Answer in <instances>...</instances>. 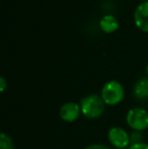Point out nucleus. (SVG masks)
Returning a JSON list of instances; mask_svg holds the SVG:
<instances>
[{
	"label": "nucleus",
	"mask_w": 148,
	"mask_h": 149,
	"mask_svg": "<svg viewBox=\"0 0 148 149\" xmlns=\"http://www.w3.org/2000/svg\"><path fill=\"white\" fill-rule=\"evenodd\" d=\"M81 114L87 119H97L104 114L106 104L99 94H89L81 98L80 102Z\"/></svg>",
	"instance_id": "obj_1"
},
{
	"label": "nucleus",
	"mask_w": 148,
	"mask_h": 149,
	"mask_svg": "<svg viewBox=\"0 0 148 149\" xmlns=\"http://www.w3.org/2000/svg\"><path fill=\"white\" fill-rule=\"evenodd\" d=\"M124 87L119 81L111 80L101 88V96L108 106H116L124 100Z\"/></svg>",
	"instance_id": "obj_2"
},
{
	"label": "nucleus",
	"mask_w": 148,
	"mask_h": 149,
	"mask_svg": "<svg viewBox=\"0 0 148 149\" xmlns=\"http://www.w3.org/2000/svg\"><path fill=\"white\" fill-rule=\"evenodd\" d=\"M126 122L129 127L134 131H144L148 128V113L141 108L131 109L127 113Z\"/></svg>",
	"instance_id": "obj_3"
},
{
	"label": "nucleus",
	"mask_w": 148,
	"mask_h": 149,
	"mask_svg": "<svg viewBox=\"0 0 148 149\" xmlns=\"http://www.w3.org/2000/svg\"><path fill=\"white\" fill-rule=\"evenodd\" d=\"M108 139L117 148H126L129 146L131 137L128 132L121 127H112L108 132Z\"/></svg>",
	"instance_id": "obj_4"
},
{
	"label": "nucleus",
	"mask_w": 148,
	"mask_h": 149,
	"mask_svg": "<svg viewBox=\"0 0 148 149\" xmlns=\"http://www.w3.org/2000/svg\"><path fill=\"white\" fill-rule=\"evenodd\" d=\"M80 114H81L80 104L73 102H69L64 104L60 108L59 111L60 118L63 120L64 122H67V123H72V122L76 121L79 118Z\"/></svg>",
	"instance_id": "obj_5"
},
{
	"label": "nucleus",
	"mask_w": 148,
	"mask_h": 149,
	"mask_svg": "<svg viewBox=\"0 0 148 149\" xmlns=\"http://www.w3.org/2000/svg\"><path fill=\"white\" fill-rule=\"evenodd\" d=\"M134 22L140 31L148 33V1L140 3L134 12Z\"/></svg>",
	"instance_id": "obj_6"
},
{
	"label": "nucleus",
	"mask_w": 148,
	"mask_h": 149,
	"mask_svg": "<svg viewBox=\"0 0 148 149\" xmlns=\"http://www.w3.org/2000/svg\"><path fill=\"white\" fill-rule=\"evenodd\" d=\"M99 28L106 33H115L119 28V22L116 16L108 14L101 18L99 20Z\"/></svg>",
	"instance_id": "obj_7"
},
{
	"label": "nucleus",
	"mask_w": 148,
	"mask_h": 149,
	"mask_svg": "<svg viewBox=\"0 0 148 149\" xmlns=\"http://www.w3.org/2000/svg\"><path fill=\"white\" fill-rule=\"evenodd\" d=\"M134 95L139 100L148 98V76L142 77L136 82L134 86Z\"/></svg>",
	"instance_id": "obj_8"
},
{
	"label": "nucleus",
	"mask_w": 148,
	"mask_h": 149,
	"mask_svg": "<svg viewBox=\"0 0 148 149\" xmlns=\"http://www.w3.org/2000/svg\"><path fill=\"white\" fill-rule=\"evenodd\" d=\"M0 149H15L11 137L5 133L0 135Z\"/></svg>",
	"instance_id": "obj_9"
},
{
	"label": "nucleus",
	"mask_w": 148,
	"mask_h": 149,
	"mask_svg": "<svg viewBox=\"0 0 148 149\" xmlns=\"http://www.w3.org/2000/svg\"><path fill=\"white\" fill-rule=\"evenodd\" d=\"M128 149H148V144L145 142H135L131 144Z\"/></svg>",
	"instance_id": "obj_10"
},
{
	"label": "nucleus",
	"mask_w": 148,
	"mask_h": 149,
	"mask_svg": "<svg viewBox=\"0 0 148 149\" xmlns=\"http://www.w3.org/2000/svg\"><path fill=\"white\" fill-rule=\"evenodd\" d=\"M84 149H110V148L107 147L106 145H103V144H91V145H88Z\"/></svg>",
	"instance_id": "obj_11"
},
{
	"label": "nucleus",
	"mask_w": 148,
	"mask_h": 149,
	"mask_svg": "<svg viewBox=\"0 0 148 149\" xmlns=\"http://www.w3.org/2000/svg\"><path fill=\"white\" fill-rule=\"evenodd\" d=\"M7 87V82H6L4 77H0V91L4 92V90Z\"/></svg>",
	"instance_id": "obj_12"
},
{
	"label": "nucleus",
	"mask_w": 148,
	"mask_h": 149,
	"mask_svg": "<svg viewBox=\"0 0 148 149\" xmlns=\"http://www.w3.org/2000/svg\"><path fill=\"white\" fill-rule=\"evenodd\" d=\"M146 74H147V76H148V64H147V66H146Z\"/></svg>",
	"instance_id": "obj_13"
}]
</instances>
